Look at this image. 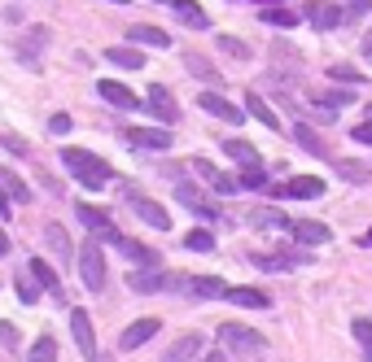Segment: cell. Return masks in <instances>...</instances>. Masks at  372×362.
<instances>
[{
  "label": "cell",
  "instance_id": "52",
  "mask_svg": "<svg viewBox=\"0 0 372 362\" xmlns=\"http://www.w3.org/2000/svg\"><path fill=\"white\" fill-rule=\"evenodd\" d=\"M250 5H281V0H250Z\"/></svg>",
  "mask_w": 372,
  "mask_h": 362
},
{
  "label": "cell",
  "instance_id": "47",
  "mask_svg": "<svg viewBox=\"0 0 372 362\" xmlns=\"http://www.w3.org/2000/svg\"><path fill=\"white\" fill-rule=\"evenodd\" d=\"M18 297H22V301H35V284H31V275L18 279Z\"/></svg>",
  "mask_w": 372,
  "mask_h": 362
},
{
  "label": "cell",
  "instance_id": "11",
  "mask_svg": "<svg viewBox=\"0 0 372 362\" xmlns=\"http://www.w3.org/2000/svg\"><path fill=\"white\" fill-rule=\"evenodd\" d=\"M74 218H79L88 231H96L101 240H110L114 231H118V227H114V218H110L106 210H96V205H74Z\"/></svg>",
  "mask_w": 372,
  "mask_h": 362
},
{
  "label": "cell",
  "instance_id": "19",
  "mask_svg": "<svg viewBox=\"0 0 372 362\" xmlns=\"http://www.w3.org/2000/svg\"><path fill=\"white\" fill-rule=\"evenodd\" d=\"M44 245L53 249L57 262H74V245H70V236H66L62 223H48V227H44Z\"/></svg>",
  "mask_w": 372,
  "mask_h": 362
},
{
  "label": "cell",
  "instance_id": "28",
  "mask_svg": "<svg viewBox=\"0 0 372 362\" xmlns=\"http://www.w3.org/2000/svg\"><path fill=\"white\" fill-rule=\"evenodd\" d=\"M106 62L123 70H145V53H136V48H106Z\"/></svg>",
  "mask_w": 372,
  "mask_h": 362
},
{
  "label": "cell",
  "instance_id": "29",
  "mask_svg": "<svg viewBox=\"0 0 372 362\" xmlns=\"http://www.w3.org/2000/svg\"><path fill=\"white\" fill-rule=\"evenodd\" d=\"M184 66L193 70V79H202V83H219V70H215L202 53H184Z\"/></svg>",
  "mask_w": 372,
  "mask_h": 362
},
{
  "label": "cell",
  "instance_id": "33",
  "mask_svg": "<svg viewBox=\"0 0 372 362\" xmlns=\"http://www.w3.org/2000/svg\"><path fill=\"white\" fill-rule=\"evenodd\" d=\"M351 332H355V341H359L363 362H372V319H355V323H351Z\"/></svg>",
  "mask_w": 372,
  "mask_h": 362
},
{
  "label": "cell",
  "instance_id": "31",
  "mask_svg": "<svg viewBox=\"0 0 372 362\" xmlns=\"http://www.w3.org/2000/svg\"><path fill=\"white\" fill-rule=\"evenodd\" d=\"M237 188H241V192H259V188H267L263 166H245V170L237 175Z\"/></svg>",
  "mask_w": 372,
  "mask_h": 362
},
{
  "label": "cell",
  "instance_id": "49",
  "mask_svg": "<svg viewBox=\"0 0 372 362\" xmlns=\"http://www.w3.org/2000/svg\"><path fill=\"white\" fill-rule=\"evenodd\" d=\"M9 210H13V197L5 192V184H0V218H9Z\"/></svg>",
  "mask_w": 372,
  "mask_h": 362
},
{
  "label": "cell",
  "instance_id": "4",
  "mask_svg": "<svg viewBox=\"0 0 372 362\" xmlns=\"http://www.w3.org/2000/svg\"><path fill=\"white\" fill-rule=\"evenodd\" d=\"M70 336H74V349H79L88 362H96V332H92L88 310H70Z\"/></svg>",
  "mask_w": 372,
  "mask_h": 362
},
{
  "label": "cell",
  "instance_id": "16",
  "mask_svg": "<svg viewBox=\"0 0 372 362\" xmlns=\"http://www.w3.org/2000/svg\"><path fill=\"white\" fill-rule=\"evenodd\" d=\"M167 284H171V275L158 271V267H145V271H132L128 275V288L132 293H158V288H167Z\"/></svg>",
  "mask_w": 372,
  "mask_h": 362
},
{
  "label": "cell",
  "instance_id": "35",
  "mask_svg": "<svg viewBox=\"0 0 372 362\" xmlns=\"http://www.w3.org/2000/svg\"><path fill=\"white\" fill-rule=\"evenodd\" d=\"M293 140H298V144H303L307 153H315V158H325V144H320V136L311 132V127H307V122H298V127H293Z\"/></svg>",
  "mask_w": 372,
  "mask_h": 362
},
{
  "label": "cell",
  "instance_id": "30",
  "mask_svg": "<svg viewBox=\"0 0 372 362\" xmlns=\"http://www.w3.org/2000/svg\"><path fill=\"white\" fill-rule=\"evenodd\" d=\"M298 18H303V13H293V9H281V5H267L263 9V22H267V27H298Z\"/></svg>",
  "mask_w": 372,
  "mask_h": 362
},
{
  "label": "cell",
  "instance_id": "57",
  "mask_svg": "<svg viewBox=\"0 0 372 362\" xmlns=\"http://www.w3.org/2000/svg\"><path fill=\"white\" fill-rule=\"evenodd\" d=\"M210 362H215V358H210Z\"/></svg>",
  "mask_w": 372,
  "mask_h": 362
},
{
  "label": "cell",
  "instance_id": "39",
  "mask_svg": "<svg viewBox=\"0 0 372 362\" xmlns=\"http://www.w3.org/2000/svg\"><path fill=\"white\" fill-rule=\"evenodd\" d=\"M210 188H215V192H223V197H237V192H241V188H237V175H223V170L210 179Z\"/></svg>",
  "mask_w": 372,
  "mask_h": 362
},
{
  "label": "cell",
  "instance_id": "40",
  "mask_svg": "<svg viewBox=\"0 0 372 362\" xmlns=\"http://www.w3.org/2000/svg\"><path fill=\"white\" fill-rule=\"evenodd\" d=\"M329 79H337V83H363L368 74H359V70H351V66H333V70H329Z\"/></svg>",
  "mask_w": 372,
  "mask_h": 362
},
{
  "label": "cell",
  "instance_id": "10",
  "mask_svg": "<svg viewBox=\"0 0 372 362\" xmlns=\"http://www.w3.org/2000/svg\"><path fill=\"white\" fill-rule=\"evenodd\" d=\"M307 22L320 27V31H333V27L346 22V13H342V5H329V0H311V5H307Z\"/></svg>",
  "mask_w": 372,
  "mask_h": 362
},
{
  "label": "cell",
  "instance_id": "53",
  "mask_svg": "<svg viewBox=\"0 0 372 362\" xmlns=\"http://www.w3.org/2000/svg\"><path fill=\"white\" fill-rule=\"evenodd\" d=\"M363 245H372V227H368V236H363Z\"/></svg>",
  "mask_w": 372,
  "mask_h": 362
},
{
  "label": "cell",
  "instance_id": "55",
  "mask_svg": "<svg viewBox=\"0 0 372 362\" xmlns=\"http://www.w3.org/2000/svg\"><path fill=\"white\" fill-rule=\"evenodd\" d=\"M158 5H171V0H158Z\"/></svg>",
  "mask_w": 372,
  "mask_h": 362
},
{
  "label": "cell",
  "instance_id": "6",
  "mask_svg": "<svg viewBox=\"0 0 372 362\" xmlns=\"http://www.w3.org/2000/svg\"><path fill=\"white\" fill-rule=\"evenodd\" d=\"M271 192L285 197V201H311V197L325 192V179H320V175H298V179H285V184H276Z\"/></svg>",
  "mask_w": 372,
  "mask_h": 362
},
{
  "label": "cell",
  "instance_id": "38",
  "mask_svg": "<svg viewBox=\"0 0 372 362\" xmlns=\"http://www.w3.org/2000/svg\"><path fill=\"white\" fill-rule=\"evenodd\" d=\"M337 175H346V179H351V184H363V179H368V166L363 162H337Z\"/></svg>",
  "mask_w": 372,
  "mask_h": 362
},
{
  "label": "cell",
  "instance_id": "15",
  "mask_svg": "<svg viewBox=\"0 0 372 362\" xmlns=\"http://www.w3.org/2000/svg\"><path fill=\"white\" fill-rule=\"evenodd\" d=\"M167 9L176 13V18L184 22V27H193V31H206V27H210V18H206V9L197 5V0H171Z\"/></svg>",
  "mask_w": 372,
  "mask_h": 362
},
{
  "label": "cell",
  "instance_id": "18",
  "mask_svg": "<svg viewBox=\"0 0 372 362\" xmlns=\"http://www.w3.org/2000/svg\"><path fill=\"white\" fill-rule=\"evenodd\" d=\"M110 245H118V253H123V257H132V262H140V267H158V253H154V249H145V245L132 240V236H118V231H114Z\"/></svg>",
  "mask_w": 372,
  "mask_h": 362
},
{
  "label": "cell",
  "instance_id": "14",
  "mask_svg": "<svg viewBox=\"0 0 372 362\" xmlns=\"http://www.w3.org/2000/svg\"><path fill=\"white\" fill-rule=\"evenodd\" d=\"M202 345H206V336H202V332H184L180 341L162 354V362H193L197 354H202Z\"/></svg>",
  "mask_w": 372,
  "mask_h": 362
},
{
  "label": "cell",
  "instance_id": "22",
  "mask_svg": "<svg viewBox=\"0 0 372 362\" xmlns=\"http://www.w3.org/2000/svg\"><path fill=\"white\" fill-rule=\"evenodd\" d=\"M27 275H31V279L40 284V288H44V293H53V297L62 293V284H57V275H53V267H48V262H44V257H40V253L31 257V267H27Z\"/></svg>",
  "mask_w": 372,
  "mask_h": 362
},
{
  "label": "cell",
  "instance_id": "48",
  "mask_svg": "<svg viewBox=\"0 0 372 362\" xmlns=\"http://www.w3.org/2000/svg\"><path fill=\"white\" fill-rule=\"evenodd\" d=\"M0 341H5V345H18V327L5 323V319H0Z\"/></svg>",
  "mask_w": 372,
  "mask_h": 362
},
{
  "label": "cell",
  "instance_id": "44",
  "mask_svg": "<svg viewBox=\"0 0 372 362\" xmlns=\"http://www.w3.org/2000/svg\"><path fill=\"white\" fill-rule=\"evenodd\" d=\"M188 170H197V175H202V179H206V184H210V179H215V175H219V170H215V166H210L206 158H193V162H188Z\"/></svg>",
  "mask_w": 372,
  "mask_h": 362
},
{
  "label": "cell",
  "instance_id": "12",
  "mask_svg": "<svg viewBox=\"0 0 372 362\" xmlns=\"http://www.w3.org/2000/svg\"><path fill=\"white\" fill-rule=\"evenodd\" d=\"M289 236H293L298 245H329L333 231H329L325 223H315V218H298V223H289Z\"/></svg>",
  "mask_w": 372,
  "mask_h": 362
},
{
  "label": "cell",
  "instance_id": "2",
  "mask_svg": "<svg viewBox=\"0 0 372 362\" xmlns=\"http://www.w3.org/2000/svg\"><path fill=\"white\" fill-rule=\"evenodd\" d=\"M74 267H79V279H84L88 293H101L106 288V253L96 249L92 240L74 249Z\"/></svg>",
  "mask_w": 372,
  "mask_h": 362
},
{
  "label": "cell",
  "instance_id": "3",
  "mask_svg": "<svg viewBox=\"0 0 372 362\" xmlns=\"http://www.w3.org/2000/svg\"><path fill=\"white\" fill-rule=\"evenodd\" d=\"M219 345L228 349V354H250V349H263L267 341H263V332H254V327H245V323H219Z\"/></svg>",
  "mask_w": 372,
  "mask_h": 362
},
{
  "label": "cell",
  "instance_id": "32",
  "mask_svg": "<svg viewBox=\"0 0 372 362\" xmlns=\"http://www.w3.org/2000/svg\"><path fill=\"white\" fill-rule=\"evenodd\" d=\"M0 184H5V192L13 197V205H27V201H31V188L22 184L18 175H9V170H0Z\"/></svg>",
  "mask_w": 372,
  "mask_h": 362
},
{
  "label": "cell",
  "instance_id": "1",
  "mask_svg": "<svg viewBox=\"0 0 372 362\" xmlns=\"http://www.w3.org/2000/svg\"><path fill=\"white\" fill-rule=\"evenodd\" d=\"M62 162H66V170L74 175V184H84L88 192H101L106 184H114L110 162H101V158L88 153V148H62Z\"/></svg>",
  "mask_w": 372,
  "mask_h": 362
},
{
  "label": "cell",
  "instance_id": "13",
  "mask_svg": "<svg viewBox=\"0 0 372 362\" xmlns=\"http://www.w3.org/2000/svg\"><path fill=\"white\" fill-rule=\"evenodd\" d=\"M158 327H162V319H136L128 332L118 336V345H123V349H140V345H149V341L158 336Z\"/></svg>",
  "mask_w": 372,
  "mask_h": 362
},
{
  "label": "cell",
  "instance_id": "56",
  "mask_svg": "<svg viewBox=\"0 0 372 362\" xmlns=\"http://www.w3.org/2000/svg\"><path fill=\"white\" fill-rule=\"evenodd\" d=\"M368 118H372V105H368Z\"/></svg>",
  "mask_w": 372,
  "mask_h": 362
},
{
  "label": "cell",
  "instance_id": "42",
  "mask_svg": "<svg viewBox=\"0 0 372 362\" xmlns=\"http://www.w3.org/2000/svg\"><path fill=\"white\" fill-rule=\"evenodd\" d=\"M0 144H5V148L13 153V158H27V140H22V136H13V132H5V136H0Z\"/></svg>",
  "mask_w": 372,
  "mask_h": 362
},
{
  "label": "cell",
  "instance_id": "54",
  "mask_svg": "<svg viewBox=\"0 0 372 362\" xmlns=\"http://www.w3.org/2000/svg\"><path fill=\"white\" fill-rule=\"evenodd\" d=\"M110 5H128V0H110Z\"/></svg>",
  "mask_w": 372,
  "mask_h": 362
},
{
  "label": "cell",
  "instance_id": "46",
  "mask_svg": "<svg viewBox=\"0 0 372 362\" xmlns=\"http://www.w3.org/2000/svg\"><path fill=\"white\" fill-rule=\"evenodd\" d=\"M351 136H355V144H372V118H368V122H359Z\"/></svg>",
  "mask_w": 372,
  "mask_h": 362
},
{
  "label": "cell",
  "instance_id": "26",
  "mask_svg": "<svg viewBox=\"0 0 372 362\" xmlns=\"http://www.w3.org/2000/svg\"><path fill=\"white\" fill-rule=\"evenodd\" d=\"M245 110H250L263 127H267V132H281V118L276 114H271V105H267V100L259 96V92H250V96H245Z\"/></svg>",
  "mask_w": 372,
  "mask_h": 362
},
{
  "label": "cell",
  "instance_id": "36",
  "mask_svg": "<svg viewBox=\"0 0 372 362\" xmlns=\"http://www.w3.org/2000/svg\"><path fill=\"white\" fill-rule=\"evenodd\" d=\"M215 44H219V48H223L228 57H237V62H250V44H241L237 35H219Z\"/></svg>",
  "mask_w": 372,
  "mask_h": 362
},
{
  "label": "cell",
  "instance_id": "43",
  "mask_svg": "<svg viewBox=\"0 0 372 362\" xmlns=\"http://www.w3.org/2000/svg\"><path fill=\"white\" fill-rule=\"evenodd\" d=\"M368 9H372V0H342V13L346 18H363Z\"/></svg>",
  "mask_w": 372,
  "mask_h": 362
},
{
  "label": "cell",
  "instance_id": "25",
  "mask_svg": "<svg viewBox=\"0 0 372 362\" xmlns=\"http://www.w3.org/2000/svg\"><path fill=\"white\" fill-rule=\"evenodd\" d=\"M128 40H132V44H145V48H171V35H167L162 27H132Z\"/></svg>",
  "mask_w": 372,
  "mask_h": 362
},
{
  "label": "cell",
  "instance_id": "50",
  "mask_svg": "<svg viewBox=\"0 0 372 362\" xmlns=\"http://www.w3.org/2000/svg\"><path fill=\"white\" fill-rule=\"evenodd\" d=\"M0 257H9V236H5V227H0Z\"/></svg>",
  "mask_w": 372,
  "mask_h": 362
},
{
  "label": "cell",
  "instance_id": "27",
  "mask_svg": "<svg viewBox=\"0 0 372 362\" xmlns=\"http://www.w3.org/2000/svg\"><path fill=\"white\" fill-rule=\"evenodd\" d=\"M250 262H254L259 271H289V267L303 262V257H293V253H254Z\"/></svg>",
  "mask_w": 372,
  "mask_h": 362
},
{
  "label": "cell",
  "instance_id": "41",
  "mask_svg": "<svg viewBox=\"0 0 372 362\" xmlns=\"http://www.w3.org/2000/svg\"><path fill=\"white\" fill-rule=\"evenodd\" d=\"M351 100H355V92H325V96H315V105H351Z\"/></svg>",
  "mask_w": 372,
  "mask_h": 362
},
{
  "label": "cell",
  "instance_id": "24",
  "mask_svg": "<svg viewBox=\"0 0 372 362\" xmlns=\"http://www.w3.org/2000/svg\"><path fill=\"white\" fill-rule=\"evenodd\" d=\"M223 297H228L232 305H245V310H263V305H271L263 288H223Z\"/></svg>",
  "mask_w": 372,
  "mask_h": 362
},
{
  "label": "cell",
  "instance_id": "5",
  "mask_svg": "<svg viewBox=\"0 0 372 362\" xmlns=\"http://www.w3.org/2000/svg\"><path fill=\"white\" fill-rule=\"evenodd\" d=\"M145 110L154 114L162 127H171V122L180 118V110H176V96H171L162 83H149V92H145Z\"/></svg>",
  "mask_w": 372,
  "mask_h": 362
},
{
  "label": "cell",
  "instance_id": "45",
  "mask_svg": "<svg viewBox=\"0 0 372 362\" xmlns=\"http://www.w3.org/2000/svg\"><path fill=\"white\" fill-rule=\"evenodd\" d=\"M48 132H53V136H66V132H70V114H53V118H48Z\"/></svg>",
  "mask_w": 372,
  "mask_h": 362
},
{
  "label": "cell",
  "instance_id": "51",
  "mask_svg": "<svg viewBox=\"0 0 372 362\" xmlns=\"http://www.w3.org/2000/svg\"><path fill=\"white\" fill-rule=\"evenodd\" d=\"M363 57H368V62H372V31H368V35H363Z\"/></svg>",
  "mask_w": 372,
  "mask_h": 362
},
{
  "label": "cell",
  "instance_id": "7",
  "mask_svg": "<svg viewBox=\"0 0 372 362\" xmlns=\"http://www.w3.org/2000/svg\"><path fill=\"white\" fill-rule=\"evenodd\" d=\"M128 201H132V210H136V218L140 223H149L154 231H171V214L162 210L158 201H149V197H140L136 188H128Z\"/></svg>",
  "mask_w": 372,
  "mask_h": 362
},
{
  "label": "cell",
  "instance_id": "17",
  "mask_svg": "<svg viewBox=\"0 0 372 362\" xmlns=\"http://www.w3.org/2000/svg\"><path fill=\"white\" fill-rule=\"evenodd\" d=\"M96 92H101V96L110 100L114 110H140V96H136L132 88H123V83H114V79H101V83H96Z\"/></svg>",
  "mask_w": 372,
  "mask_h": 362
},
{
  "label": "cell",
  "instance_id": "20",
  "mask_svg": "<svg viewBox=\"0 0 372 362\" xmlns=\"http://www.w3.org/2000/svg\"><path fill=\"white\" fill-rule=\"evenodd\" d=\"M176 197H180V205H188V210H193L197 218H215V214H219V205H210L202 192L193 188V184H176Z\"/></svg>",
  "mask_w": 372,
  "mask_h": 362
},
{
  "label": "cell",
  "instance_id": "37",
  "mask_svg": "<svg viewBox=\"0 0 372 362\" xmlns=\"http://www.w3.org/2000/svg\"><path fill=\"white\" fill-rule=\"evenodd\" d=\"M184 249H193V253H210V249H215V236L197 227V231H188V236H184Z\"/></svg>",
  "mask_w": 372,
  "mask_h": 362
},
{
  "label": "cell",
  "instance_id": "9",
  "mask_svg": "<svg viewBox=\"0 0 372 362\" xmlns=\"http://www.w3.org/2000/svg\"><path fill=\"white\" fill-rule=\"evenodd\" d=\"M210 118H223V122H232V127H241L245 122V110H237L228 96H215V92H202V100H197Z\"/></svg>",
  "mask_w": 372,
  "mask_h": 362
},
{
  "label": "cell",
  "instance_id": "34",
  "mask_svg": "<svg viewBox=\"0 0 372 362\" xmlns=\"http://www.w3.org/2000/svg\"><path fill=\"white\" fill-rule=\"evenodd\" d=\"M27 362H57V341L53 336H40V341L31 345V354H27Z\"/></svg>",
  "mask_w": 372,
  "mask_h": 362
},
{
  "label": "cell",
  "instance_id": "21",
  "mask_svg": "<svg viewBox=\"0 0 372 362\" xmlns=\"http://www.w3.org/2000/svg\"><path fill=\"white\" fill-rule=\"evenodd\" d=\"M171 284H176V288H188L193 297H223V288H228V284H223V279H215V275H193V279H171Z\"/></svg>",
  "mask_w": 372,
  "mask_h": 362
},
{
  "label": "cell",
  "instance_id": "8",
  "mask_svg": "<svg viewBox=\"0 0 372 362\" xmlns=\"http://www.w3.org/2000/svg\"><path fill=\"white\" fill-rule=\"evenodd\" d=\"M123 136H128V144H136V148H149V153H167L171 144H176L167 127H132V132H123Z\"/></svg>",
  "mask_w": 372,
  "mask_h": 362
},
{
  "label": "cell",
  "instance_id": "23",
  "mask_svg": "<svg viewBox=\"0 0 372 362\" xmlns=\"http://www.w3.org/2000/svg\"><path fill=\"white\" fill-rule=\"evenodd\" d=\"M223 153H228L232 162H241V170H245V166H263L259 148H254V144H245V140H223Z\"/></svg>",
  "mask_w": 372,
  "mask_h": 362
}]
</instances>
